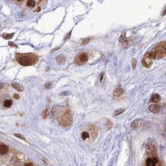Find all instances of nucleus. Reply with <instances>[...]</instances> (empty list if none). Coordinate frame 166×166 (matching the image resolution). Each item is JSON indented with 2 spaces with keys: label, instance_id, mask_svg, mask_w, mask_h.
<instances>
[{
  "label": "nucleus",
  "instance_id": "nucleus-2",
  "mask_svg": "<svg viewBox=\"0 0 166 166\" xmlns=\"http://www.w3.org/2000/svg\"><path fill=\"white\" fill-rule=\"evenodd\" d=\"M166 43L162 41L158 45H155L150 52H149V55L152 59H159L164 57L166 55Z\"/></svg>",
  "mask_w": 166,
  "mask_h": 166
},
{
  "label": "nucleus",
  "instance_id": "nucleus-12",
  "mask_svg": "<svg viewBox=\"0 0 166 166\" xmlns=\"http://www.w3.org/2000/svg\"><path fill=\"white\" fill-rule=\"evenodd\" d=\"M8 151V147L6 145H1L0 146V154H5Z\"/></svg>",
  "mask_w": 166,
  "mask_h": 166
},
{
  "label": "nucleus",
  "instance_id": "nucleus-24",
  "mask_svg": "<svg viewBox=\"0 0 166 166\" xmlns=\"http://www.w3.org/2000/svg\"><path fill=\"white\" fill-rule=\"evenodd\" d=\"M13 98L16 99V100H18V99H20V96L18 94H13Z\"/></svg>",
  "mask_w": 166,
  "mask_h": 166
},
{
  "label": "nucleus",
  "instance_id": "nucleus-19",
  "mask_svg": "<svg viewBox=\"0 0 166 166\" xmlns=\"http://www.w3.org/2000/svg\"><path fill=\"white\" fill-rule=\"evenodd\" d=\"M48 116V111L47 109H45L42 113V116H43V119H46Z\"/></svg>",
  "mask_w": 166,
  "mask_h": 166
},
{
  "label": "nucleus",
  "instance_id": "nucleus-7",
  "mask_svg": "<svg viewBox=\"0 0 166 166\" xmlns=\"http://www.w3.org/2000/svg\"><path fill=\"white\" fill-rule=\"evenodd\" d=\"M161 109V104H153L150 105L149 107V110L150 112L152 113H158Z\"/></svg>",
  "mask_w": 166,
  "mask_h": 166
},
{
  "label": "nucleus",
  "instance_id": "nucleus-16",
  "mask_svg": "<svg viewBox=\"0 0 166 166\" xmlns=\"http://www.w3.org/2000/svg\"><path fill=\"white\" fill-rule=\"evenodd\" d=\"M124 111H125V109H123V108H121V109H117V110L114 112V116H119V115L122 114Z\"/></svg>",
  "mask_w": 166,
  "mask_h": 166
},
{
  "label": "nucleus",
  "instance_id": "nucleus-11",
  "mask_svg": "<svg viewBox=\"0 0 166 166\" xmlns=\"http://www.w3.org/2000/svg\"><path fill=\"white\" fill-rule=\"evenodd\" d=\"M11 86H13V88H14L16 90H17L18 91L21 92V91H23V88L20 84H18V83H16V82H12V83H11Z\"/></svg>",
  "mask_w": 166,
  "mask_h": 166
},
{
  "label": "nucleus",
  "instance_id": "nucleus-14",
  "mask_svg": "<svg viewBox=\"0 0 166 166\" xmlns=\"http://www.w3.org/2000/svg\"><path fill=\"white\" fill-rule=\"evenodd\" d=\"M89 138V132H86V131H84L81 134V138L82 139V140L84 141H86L87 139Z\"/></svg>",
  "mask_w": 166,
  "mask_h": 166
},
{
  "label": "nucleus",
  "instance_id": "nucleus-21",
  "mask_svg": "<svg viewBox=\"0 0 166 166\" xmlns=\"http://www.w3.org/2000/svg\"><path fill=\"white\" fill-rule=\"evenodd\" d=\"M53 86V83L51 82H47L46 84H45V88L48 89H51Z\"/></svg>",
  "mask_w": 166,
  "mask_h": 166
},
{
  "label": "nucleus",
  "instance_id": "nucleus-23",
  "mask_svg": "<svg viewBox=\"0 0 166 166\" xmlns=\"http://www.w3.org/2000/svg\"><path fill=\"white\" fill-rule=\"evenodd\" d=\"M136 64H137V61H136V60L135 59H133L132 60V67H133V69H135Z\"/></svg>",
  "mask_w": 166,
  "mask_h": 166
},
{
  "label": "nucleus",
  "instance_id": "nucleus-20",
  "mask_svg": "<svg viewBox=\"0 0 166 166\" xmlns=\"http://www.w3.org/2000/svg\"><path fill=\"white\" fill-rule=\"evenodd\" d=\"M91 38H85V39H82L81 43H82V45H86V44H88V43L91 41Z\"/></svg>",
  "mask_w": 166,
  "mask_h": 166
},
{
  "label": "nucleus",
  "instance_id": "nucleus-1",
  "mask_svg": "<svg viewBox=\"0 0 166 166\" xmlns=\"http://www.w3.org/2000/svg\"><path fill=\"white\" fill-rule=\"evenodd\" d=\"M16 60L21 66H28L36 64L38 61V57L33 53L18 54Z\"/></svg>",
  "mask_w": 166,
  "mask_h": 166
},
{
  "label": "nucleus",
  "instance_id": "nucleus-6",
  "mask_svg": "<svg viewBox=\"0 0 166 166\" xmlns=\"http://www.w3.org/2000/svg\"><path fill=\"white\" fill-rule=\"evenodd\" d=\"M157 163V159L156 157H149L146 161V164L147 166H156Z\"/></svg>",
  "mask_w": 166,
  "mask_h": 166
},
{
  "label": "nucleus",
  "instance_id": "nucleus-4",
  "mask_svg": "<svg viewBox=\"0 0 166 166\" xmlns=\"http://www.w3.org/2000/svg\"><path fill=\"white\" fill-rule=\"evenodd\" d=\"M152 60L153 59L150 56L149 53H147L144 55V57H143L142 60V65L144 66L145 68H150V66H152Z\"/></svg>",
  "mask_w": 166,
  "mask_h": 166
},
{
  "label": "nucleus",
  "instance_id": "nucleus-22",
  "mask_svg": "<svg viewBox=\"0 0 166 166\" xmlns=\"http://www.w3.org/2000/svg\"><path fill=\"white\" fill-rule=\"evenodd\" d=\"M14 136H16V137H17V138H20V139H21L23 140H24V141H26V139L24 137L23 135H21V134H14Z\"/></svg>",
  "mask_w": 166,
  "mask_h": 166
},
{
  "label": "nucleus",
  "instance_id": "nucleus-27",
  "mask_svg": "<svg viewBox=\"0 0 166 166\" xmlns=\"http://www.w3.org/2000/svg\"><path fill=\"white\" fill-rule=\"evenodd\" d=\"M103 76H104V73L101 74V78H100L101 81H102V79H103Z\"/></svg>",
  "mask_w": 166,
  "mask_h": 166
},
{
  "label": "nucleus",
  "instance_id": "nucleus-3",
  "mask_svg": "<svg viewBox=\"0 0 166 166\" xmlns=\"http://www.w3.org/2000/svg\"><path fill=\"white\" fill-rule=\"evenodd\" d=\"M72 121H73V116L69 109L66 110V111L59 119V124L64 127H67L69 126L72 123Z\"/></svg>",
  "mask_w": 166,
  "mask_h": 166
},
{
  "label": "nucleus",
  "instance_id": "nucleus-5",
  "mask_svg": "<svg viewBox=\"0 0 166 166\" xmlns=\"http://www.w3.org/2000/svg\"><path fill=\"white\" fill-rule=\"evenodd\" d=\"M88 60V55L86 53H82L78 56L77 58V63L79 64H82L86 63Z\"/></svg>",
  "mask_w": 166,
  "mask_h": 166
},
{
  "label": "nucleus",
  "instance_id": "nucleus-25",
  "mask_svg": "<svg viewBox=\"0 0 166 166\" xmlns=\"http://www.w3.org/2000/svg\"><path fill=\"white\" fill-rule=\"evenodd\" d=\"M8 44H9V46H13V47H15V46L14 45H14L13 43H11V42H9L8 43Z\"/></svg>",
  "mask_w": 166,
  "mask_h": 166
},
{
  "label": "nucleus",
  "instance_id": "nucleus-9",
  "mask_svg": "<svg viewBox=\"0 0 166 166\" xmlns=\"http://www.w3.org/2000/svg\"><path fill=\"white\" fill-rule=\"evenodd\" d=\"M123 93H124L123 89H122L121 87L119 86V87H117V88H116V89H115L114 91L113 94H114V96L115 97H118V96H121Z\"/></svg>",
  "mask_w": 166,
  "mask_h": 166
},
{
  "label": "nucleus",
  "instance_id": "nucleus-10",
  "mask_svg": "<svg viewBox=\"0 0 166 166\" xmlns=\"http://www.w3.org/2000/svg\"><path fill=\"white\" fill-rule=\"evenodd\" d=\"M57 62L59 65L63 64L66 62V57L63 55H59L57 57Z\"/></svg>",
  "mask_w": 166,
  "mask_h": 166
},
{
  "label": "nucleus",
  "instance_id": "nucleus-15",
  "mask_svg": "<svg viewBox=\"0 0 166 166\" xmlns=\"http://www.w3.org/2000/svg\"><path fill=\"white\" fill-rule=\"evenodd\" d=\"M141 126V121H136L131 124V127L133 129H136L137 127H139Z\"/></svg>",
  "mask_w": 166,
  "mask_h": 166
},
{
  "label": "nucleus",
  "instance_id": "nucleus-26",
  "mask_svg": "<svg viewBox=\"0 0 166 166\" xmlns=\"http://www.w3.org/2000/svg\"><path fill=\"white\" fill-rule=\"evenodd\" d=\"M24 166H32V164H31V163H27V164H26Z\"/></svg>",
  "mask_w": 166,
  "mask_h": 166
},
{
  "label": "nucleus",
  "instance_id": "nucleus-8",
  "mask_svg": "<svg viewBox=\"0 0 166 166\" xmlns=\"http://www.w3.org/2000/svg\"><path fill=\"white\" fill-rule=\"evenodd\" d=\"M161 97L160 96V95L157 94H154L152 95V96L150 97V102L156 103V102H159L161 101Z\"/></svg>",
  "mask_w": 166,
  "mask_h": 166
},
{
  "label": "nucleus",
  "instance_id": "nucleus-18",
  "mask_svg": "<svg viewBox=\"0 0 166 166\" xmlns=\"http://www.w3.org/2000/svg\"><path fill=\"white\" fill-rule=\"evenodd\" d=\"M14 36V33H11V34H3V37L4 39H10L13 38Z\"/></svg>",
  "mask_w": 166,
  "mask_h": 166
},
{
  "label": "nucleus",
  "instance_id": "nucleus-13",
  "mask_svg": "<svg viewBox=\"0 0 166 166\" xmlns=\"http://www.w3.org/2000/svg\"><path fill=\"white\" fill-rule=\"evenodd\" d=\"M12 104H13V101L10 100V99H6L3 102V105L5 107H7V108L11 107Z\"/></svg>",
  "mask_w": 166,
  "mask_h": 166
},
{
  "label": "nucleus",
  "instance_id": "nucleus-17",
  "mask_svg": "<svg viewBox=\"0 0 166 166\" xmlns=\"http://www.w3.org/2000/svg\"><path fill=\"white\" fill-rule=\"evenodd\" d=\"M26 4L28 6H29V7H34L36 5V2L33 0H29L27 1Z\"/></svg>",
  "mask_w": 166,
  "mask_h": 166
}]
</instances>
